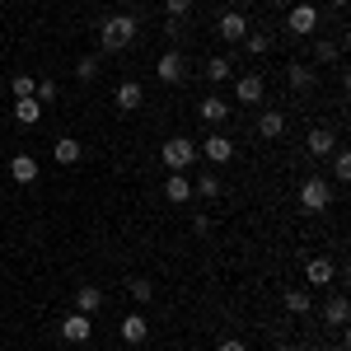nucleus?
<instances>
[{
    "label": "nucleus",
    "instance_id": "nucleus-11",
    "mask_svg": "<svg viewBox=\"0 0 351 351\" xmlns=\"http://www.w3.org/2000/svg\"><path fill=\"white\" fill-rule=\"evenodd\" d=\"M286 80H291V89H295V94H309V89L319 84V75H314V66H304V61H291V66H286Z\"/></svg>",
    "mask_w": 351,
    "mask_h": 351
},
{
    "label": "nucleus",
    "instance_id": "nucleus-13",
    "mask_svg": "<svg viewBox=\"0 0 351 351\" xmlns=\"http://www.w3.org/2000/svg\"><path fill=\"white\" fill-rule=\"evenodd\" d=\"M117 332H122V342H132V347H141V342L150 337V324H145V314L136 309V314H127V319H122V328H117Z\"/></svg>",
    "mask_w": 351,
    "mask_h": 351
},
{
    "label": "nucleus",
    "instance_id": "nucleus-2",
    "mask_svg": "<svg viewBox=\"0 0 351 351\" xmlns=\"http://www.w3.org/2000/svg\"><path fill=\"white\" fill-rule=\"evenodd\" d=\"M160 160L169 164V173H188L192 164H197V141H188V136H169L160 145Z\"/></svg>",
    "mask_w": 351,
    "mask_h": 351
},
{
    "label": "nucleus",
    "instance_id": "nucleus-20",
    "mask_svg": "<svg viewBox=\"0 0 351 351\" xmlns=\"http://www.w3.org/2000/svg\"><path fill=\"white\" fill-rule=\"evenodd\" d=\"M14 122L19 127H38L43 122V104L38 99H14Z\"/></svg>",
    "mask_w": 351,
    "mask_h": 351
},
{
    "label": "nucleus",
    "instance_id": "nucleus-7",
    "mask_svg": "<svg viewBox=\"0 0 351 351\" xmlns=\"http://www.w3.org/2000/svg\"><path fill=\"white\" fill-rule=\"evenodd\" d=\"M263 94H267L263 75H234V104H263Z\"/></svg>",
    "mask_w": 351,
    "mask_h": 351
},
{
    "label": "nucleus",
    "instance_id": "nucleus-1",
    "mask_svg": "<svg viewBox=\"0 0 351 351\" xmlns=\"http://www.w3.org/2000/svg\"><path fill=\"white\" fill-rule=\"evenodd\" d=\"M136 19L132 14H108V19H99V43H104V52H127L136 43Z\"/></svg>",
    "mask_w": 351,
    "mask_h": 351
},
{
    "label": "nucleus",
    "instance_id": "nucleus-17",
    "mask_svg": "<svg viewBox=\"0 0 351 351\" xmlns=\"http://www.w3.org/2000/svg\"><path fill=\"white\" fill-rule=\"evenodd\" d=\"M10 178L24 183V188H28V183H38V160H33L28 150H24V155H14V160H10Z\"/></svg>",
    "mask_w": 351,
    "mask_h": 351
},
{
    "label": "nucleus",
    "instance_id": "nucleus-24",
    "mask_svg": "<svg viewBox=\"0 0 351 351\" xmlns=\"http://www.w3.org/2000/svg\"><path fill=\"white\" fill-rule=\"evenodd\" d=\"M206 80H211V84L234 80V61H230V56H211V61H206Z\"/></svg>",
    "mask_w": 351,
    "mask_h": 351
},
{
    "label": "nucleus",
    "instance_id": "nucleus-35",
    "mask_svg": "<svg viewBox=\"0 0 351 351\" xmlns=\"http://www.w3.org/2000/svg\"><path fill=\"white\" fill-rule=\"evenodd\" d=\"M332 5H337V10H347V0H332Z\"/></svg>",
    "mask_w": 351,
    "mask_h": 351
},
{
    "label": "nucleus",
    "instance_id": "nucleus-19",
    "mask_svg": "<svg viewBox=\"0 0 351 351\" xmlns=\"http://www.w3.org/2000/svg\"><path fill=\"white\" fill-rule=\"evenodd\" d=\"M141 104H145V89H141L136 80H122V84H117V108H122V112H136Z\"/></svg>",
    "mask_w": 351,
    "mask_h": 351
},
{
    "label": "nucleus",
    "instance_id": "nucleus-31",
    "mask_svg": "<svg viewBox=\"0 0 351 351\" xmlns=\"http://www.w3.org/2000/svg\"><path fill=\"white\" fill-rule=\"evenodd\" d=\"M99 71H104V66H99V56H80V61H75V80H94V75H99Z\"/></svg>",
    "mask_w": 351,
    "mask_h": 351
},
{
    "label": "nucleus",
    "instance_id": "nucleus-28",
    "mask_svg": "<svg viewBox=\"0 0 351 351\" xmlns=\"http://www.w3.org/2000/svg\"><path fill=\"white\" fill-rule=\"evenodd\" d=\"M332 178H337V183H347V178H351V155L342 150V145L332 150Z\"/></svg>",
    "mask_w": 351,
    "mask_h": 351
},
{
    "label": "nucleus",
    "instance_id": "nucleus-4",
    "mask_svg": "<svg viewBox=\"0 0 351 351\" xmlns=\"http://www.w3.org/2000/svg\"><path fill=\"white\" fill-rule=\"evenodd\" d=\"M300 206L304 211H328L332 206V183L328 178H304L300 183Z\"/></svg>",
    "mask_w": 351,
    "mask_h": 351
},
{
    "label": "nucleus",
    "instance_id": "nucleus-12",
    "mask_svg": "<svg viewBox=\"0 0 351 351\" xmlns=\"http://www.w3.org/2000/svg\"><path fill=\"white\" fill-rule=\"evenodd\" d=\"M332 276H337L332 258H309V263H304V281H309V286H332Z\"/></svg>",
    "mask_w": 351,
    "mask_h": 351
},
{
    "label": "nucleus",
    "instance_id": "nucleus-33",
    "mask_svg": "<svg viewBox=\"0 0 351 351\" xmlns=\"http://www.w3.org/2000/svg\"><path fill=\"white\" fill-rule=\"evenodd\" d=\"M33 99H38V104H56V84H52V80H38Z\"/></svg>",
    "mask_w": 351,
    "mask_h": 351
},
{
    "label": "nucleus",
    "instance_id": "nucleus-8",
    "mask_svg": "<svg viewBox=\"0 0 351 351\" xmlns=\"http://www.w3.org/2000/svg\"><path fill=\"white\" fill-rule=\"evenodd\" d=\"M52 160L61 164V169H71V164L84 160V145L75 141V136H56V141H52Z\"/></svg>",
    "mask_w": 351,
    "mask_h": 351
},
{
    "label": "nucleus",
    "instance_id": "nucleus-5",
    "mask_svg": "<svg viewBox=\"0 0 351 351\" xmlns=\"http://www.w3.org/2000/svg\"><path fill=\"white\" fill-rule=\"evenodd\" d=\"M197 155H206L211 164H230V160H234V141H230V136H220V132H211L202 145H197Z\"/></svg>",
    "mask_w": 351,
    "mask_h": 351
},
{
    "label": "nucleus",
    "instance_id": "nucleus-27",
    "mask_svg": "<svg viewBox=\"0 0 351 351\" xmlns=\"http://www.w3.org/2000/svg\"><path fill=\"white\" fill-rule=\"evenodd\" d=\"M243 47H248V56H267L271 52V33H243Z\"/></svg>",
    "mask_w": 351,
    "mask_h": 351
},
{
    "label": "nucleus",
    "instance_id": "nucleus-9",
    "mask_svg": "<svg viewBox=\"0 0 351 351\" xmlns=\"http://www.w3.org/2000/svg\"><path fill=\"white\" fill-rule=\"evenodd\" d=\"M183 66H188V61H183V52L173 47V52H164L160 61H155V75H160L164 84H178L183 80Z\"/></svg>",
    "mask_w": 351,
    "mask_h": 351
},
{
    "label": "nucleus",
    "instance_id": "nucleus-21",
    "mask_svg": "<svg viewBox=\"0 0 351 351\" xmlns=\"http://www.w3.org/2000/svg\"><path fill=\"white\" fill-rule=\"evenodd\" d=\"M99 309H104V295H99V286H80V291H75V314H89V319H94Z\"/></svg>",
    "mask_w": 351,
    "mask_h": 351
},
{
    "label": "nucleus",
    "instance_id": "nucleus-23",
    "mask_svg": "<svg viewBox=\"0 0 351 351\" xmlns=\"http://www.w3.org/2000/svg\"><path fill=\"white\" fill-rule=\"evenodd\" d=\"M286 314H295V319H304V314H309V309H314V295H309V291H286Z\"/></svg>",
    "mask_w": 351,
    "mask_h": 351
},
{
    "label": "nucleus",
    "instance_id": "nucleus-30",
    "mask_svg": "<svg viewBox=\"0 0 351 351\" xmlns=\"http://www.w3.org/2000/svg\"><path fill=\"white\" fill-rule=\"evenodd\" d=\"M10 89H14V99H33V89H38V80H33L28 71H19V75L10 80Z\"/></svg>",
    "mask_w": 351,
    "mask_h": 351
},
{
    "label": "nucleus",
    "instance_id": "nucleus-29",
    "mask_svg": "<svg viewBox=\"0 0 351 351\" xmlns=\"http://www.w3.org/2000/svg\"><path fill=\"white\" fill-rule=\"evenodd\" d=\"M192 5H197V0H164V14H169V24L188 19V14H192Z\"/></svg>",
    "mask_w": 351,
    "mask_h": 351
},
{
    "label": "nucleus",
    "instance_id": "nucleus-34",
    "mask_svg": "<svg viewBox=\"0 0 351 351\" xmlns=\"http://www.w3.org/2000/svg\"><path fill=\"white\" fill-rule=\"evenodd\" d=\"M216 351H248V342H239V337H225Z\"/></svg>",
    "mask_w": 351,
    "mask_h": 351
},
{
    "label": "nucleus",
    "instance_id": "nucleus-32",
    "mask_svg": "<svg viewBox=\"0 0 351 351\" xmlns=\"http://www.w3.org/2000/svg\"><path fill=\"white\" fill-rule=\"evenodd\" d=\"M337 56H342V43H328V38L314 43V61H337Z\"/></svg>",
    "mask_w": 351,
    "mask_h": 351
},
{
    "label": "nucleus",
    "instance_id": "nucleus-10",
    "mask_svg": "<svg viewBox=\"0 0 351 351\" xmlns=\"http://www.w3.org/2000/svg\"><path fill=\"white\" fill-rule=\"evenodd\" d=\"M216 33L225 38V43H243V33H248V19H243L239 10H225V14H220V24H216Z\"/></svg>",
    "mask_w": 351,
    "mask_h": 351
},
{
    "label": "nucleus",
    "instance_id": "nucleus-3",
    "mask_svg": "<svg viewBox=\"0 0 351 351\" xmlns=\"http://www.w3.org/2000/svg\"><path fill=\"white\" fill-rule=\"evenodd\" d=\"M286 28H291L295 38H314V28H319V5H309V0H295V5L286 10Z\"/></svg>",
    "mask_w": 351,
    "mask_h": 351
},
{
    "label": "nucleus",
    "instance_id": "nucleus-25",
    "mask_svg": "<svg viewBox=\"0 0 351 351\" xmlns=\"http://www.w3.org/2000/svg\"><path fill=\"white\" fill-rule=\"evenodd\" d=\"M127 295H132L136 304H150V300H155V281H150V276H132V281H127Z\"/></svg>",
    "mask_w": 351,
    "mask_h": 351
},
{
    "label": "nucleus",
    "instance_id": "nucleus-22",
    "mask_svg": "<svg viewBox=\"0 0 351 351\" xmlns=\"http://www.w3.org/2000/svg\"><path fill=\"white\" fill-rule=\"evenodd\" d=\"M286 132V112H276V108H267L263 117H258V136L263 141H276V136Z\"/></svg>",
    "mask_w": 351,
    "mask_h": 351
},
{
    "label": "nucleus",
    "instance_id": "nucleus-6",
    "mask_svg": "<svg viewBox=\"0 0 351 351\" xmlns=\"http://www.w3.org/2000/svg\"><path fill=\"white\" fill-rule=\"evenodd\" d=\"M89 337H94V319H89V314H66V319H61V342H75V347H80Z\"/></svg>",
    "mask_w": 351,
    "mask_h": 351
},
{
    "label": "nucleus",
    "instance_id": "nucleus-37",
    "mask_svg": "<svg viewBox=\"0 0 351 351\" xmlns=\"http://www.w3.org/2000/svg\"><path fill=\"white\" fill-rule=\"evenodd\" d=\"M291 5H295V0H291Z\"/></svg>",
    "mask_w": 351,
    "mask_h": 351
},
{
    "label": "nucleus",
    "instance_id": "nucleus-16",
    "mask_svg": "<svg viewBox=\"0 0 351 351\" xmlns=\"http://www.w3.org/2000/svg\"><path fill=\"white\" fill-rule=\"evenodd\" d=\"M202 122H206V127H220V122H225V117H230V104H225V99H220V94H206V99H202Z\"/></svg>",
    "mask_w": 351,
    "mask_h": 351
},
{
    "label": "nucleus",
    "instance_id": "nucleus-26",
    "mask_svg": "<svg viewBox=\"0 0 351 351\" xmlns=\"http://www.w3.org/2000/svg\"><path fill=\"white\" fill-rule=\"evenodd\" d=\"M192 197H206V202H216V197H220V178H216V173H206V178H192Z\"/></svg>",
    "mask_w": 351,
    "mask_h": 351
},
{
    "label": "nucleus",
    "instance_id": "nucleus-18",
    "mask_svg": "<svg viewBox=\"0 0 351 351\" xmlns=\"http://www.w3.org/2000/svg\"><path fill=\"white\" fill-rule=\"evenodd\" d=\"M304 150L324 160V155H332V150H337V136L328 132V127H314V132H309V141H304Z\"/></svg>",
    "mask_w": 351,
    "mask_h": 351
},
{
    "label": "nucleus",
    "instance_id": "nucleus-36",
    "mask_svg": "<svg viewBox=\"0 0 351 351\" xmlns=\"http://www.w3.org/2000/svg\"><path fill=\"white\" fill-rule=\"evenodd\" d=\"M281 351H295V347H281Z\"/></svg>",
    "mask_w": 351,
    "mask_h": 351
},
{
    "label": "nucleus",
    "instance_id": "nucleus-15",
    "mask_svg": "<svg viewBox=\"0 0 351 351\" xmlns=\"http://www.w3.org/2000/svg\"><path fill=\"white\" fill-rule=\"evenodd\" d=\"M164 197H169L173 206L192 202V178H188V173H169V178H164Z\"/></svg>",
    "mask_w": 351,
    "mask_h": 351
},
{
    "label": "nucleus",
    "instance_id": "nucleus-14",
    "mask_svg": "<svg viewBox=\"0 0 351 351\" xmlns=\"http://www.w3.org/2000/svg\"><path fill=\"white\" fill-rule=\"evenodd\" d=\"M347 319H351L347 295H328V300H324V324H328V328H347Z\"/></svg>",
    "mask_w": 351,
    "mask_h": 351
}]
</instances>
